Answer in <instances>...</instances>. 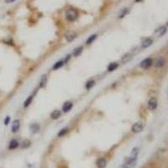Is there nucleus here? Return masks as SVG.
I'll use <instances>...</instances> for the list:
<instances>
[{"instance_id": "obj_20", "label": "nucleus", "mask_w": 168, "mask_h": 168, "mask_svg": "<svg viewBox=\"0 0 168 168\" xmlns=\"http://www.w3.org/2000/svg\"><path fill=\"white\" fill-rule=\"evenodd\" d=\"M94 86H95V81L93 79H90L85 83V88L87 90H90L92 89Z\"/></svg>"}, {"instance_id": "obj_16", "label": "nucleus", "mask_w": 168, "mask_h": 168, "mask_svg": "<svg viewBox=\"0 0 168 168\" xmlns=\"http://www.w3.org/2000/svg\"><path fill=\"white\" fill-rule=\"evenodd\" d=\"M153 44V40L151 38H146V40H144L142 43H141V47L142 48H148L149 46Z\"/></svg>"}, {"instance_id": "obj_14", "label": "nucleus", "mask_w": 168, "mask_h": 168, "mask_svg": "<svg viewBox=\"0 0 168 168\" xmlns=\"http://www.w3.org/2000/svg\"><path fill=\"white\" fill-rule=\"evenodd\" d=\"M20 146V143H19V141H18L17 140H10V142H9V144H8V149L9 150H15V149H17L18 147Z\"/></svg>"}, {"instance_id": "obj_21", "label": "nucleus", "mask_w": 168, "mask_h": 168, "mask_svg": "<svg viewBox=\"0 0 168 168\" xmlns=\"http://www.w3.org/2000/svg\"><path fill=\"white\" fill-rule=\"evenodd\" d=\"M33 99H34V95H30V96L25 99V101L24 102V108L29 107L31 104V103L33 102Z\"/></svg>"}, {"instance_id": "obj_7", "label": "nucleus", "mask_w": 168, "mask_h": 168, "mask_svg": "<svg viewBox=\"0 0 168 168\" xmlns=\"http://www.w3.org/2000/svg\"><path fill=\"white\" fill-rule=\"evenodd\" d=\"M73 108V103L70 102V101H67L66 103H63V106H62V112L63 113H68L71 108Z\"/></svg>"}, {"instance_id": "obj_6", "label": "nucleus", "mask_w": 168, "mask_h": 168, "mask_svg": "<svg viewBox=\"0 0 168 168\" xmlns=\"http://www.w3.org/2000/svg\"><path fill=\"white\" fill-rule=\"evenodd\" d=\"M20 121L19 119H15L13 121L12 126H11V130L13 133H17L20 130Z\"/></svg>"}, {"instance_id": "obj_11", "label": "nucleus", "mask_w": 168, "mask_h": 168, "mask_svg": "<svg viewBox=\"0 0 168 168\" xmlns=\"http://www.w3.org/2000/svg\"><path fill=\"white\" fill-rule=\"evenodd\" d=\"M30 129L33 134H37V133L40 132V125L38 123H34L32 124H30Z\"/></svg>"}, {"instance_id": "obj_25", "label": "nucleus", "mask_w": 168, "mask_h": 168, "mask_svg": "<svg viewBox=\"0 0 168 168\" xmlns=\"http://www.w3.org/2000/svg\"><path fill=\"white\" fill-rule=\"evenodd\" d=\"M46 83H47V78L46 76H43L41 79H40V88H45V86H46Z\"/></svg>"}, {"instance_id": "obj_1", "label": "nucleus", "mask_w": 168, "mask_h": 168, "mask_svg": "<svg viewBox=\"0 0 168 168\" xmlns=\"http://www.w3.org/2000/svg\"><path fill=\"white\" fill-rule=\"evenodd\" d=\"M78 18V13L76 9H73V8H69L66 11V19L70 21V22H73L75 20H76V19Z\"/></svg>"}, {"instance_id": "obj_19", "label": "nucleus", "mask_w": 168, "mask_h": 168, "mask_svg": "<svg viewBox=\"0 0 168 168\" xmlns=\"http://www.w3.org/2000/svg\"><path fill=\"white\" fill-rule=\"evenodd\" d=\"M64 64H65L64 60H60V61H56L55 64L53 65L52 69L53 70H58V69H60L61 67H62L63 66H64Z\"/></svg>"}, {"instance_id": "obj_17", "label": "nucleus", "mask_w": 168, "mask_h": 168, "mask_svg": "<svg viewBox=\"0 0 168 168\" xmlns=\"http://www.w3.org/2000/svg\"><path fill=\"white\" fill-rule=\"evenodd\" d=\"M164 65H165V59L162 56H160L159 58H157V60L156 61V63H155L156 67H158V68L162 67Z\"/></svg>"}, {"instance_id": "obj_12", "label": "nucleus", "mask_w": 168, "mask_h": 168, "mask_svg": "<svg viewBox=\"0 0 168 168\" xmlns=\"http://www.w3.org/2000/svg\"><path fill=\"white\" fill-rule=\"evenodd\" d=\"M155 33H156V35L158 36V37H161L162 35H164L166 33V26L159 27L157 30H156Z\"/></svg>"}, {"instance_id": "obj_30", "label": "nucleus", "mask_w": 168, "mask_h": 168, "mask_svg": "<svg viewBox=\"0 0 168 168\" xmlns=\"http://www.w3.org/2000/svg\"><path fill=\"white\" fill-rule=\"evenodd\" d=\"M142 0H135V2H137V3H139V2H141Z\"/></svg>"}, {"instance_id": "obj_10", "label": "nucleus", "mask_w": 168, "mask_h": 168, "mask_svg": "<svg viewBox=\"0 0 168 168\" xmlns=\"http://www.w3.org/2000/svg\"><path fill=\"white\" fill-rule=\"evenodd\" d=\"M133 59V56L130 53H126L124 56H122L121 58V63L122 64H127Z\"/></svg>"}, {"instance_id": "obj_3", "label": "nucleus", "mask_w": 168, "mask_h": 168, "mask_svg": "<svg viewBox=\"0 0 168 168\" xmlns=\"http://www.w3.org/2000/svg\"><path fill=\"white\" fill-rule=\"evenodd\" d=\"M153 64V60L152 58L148 57L144 59V60L140 63V66L142 68V69H148L149 67H151Z\"/></svg>"}, {"instance_id": "obj_29", "label": "nucleus", "mask_w": 168, "mask_h": 168, "mask_svg": "<svg viewBox=\"0 0 168 168\" xmlns=\"http://www.w3.org/2000/svg\"><path fill=\"white\" fill-rule=\"evenodd\" d=\"M15 0H5V3H13V2H15Z\"/></svg>"}, {"instance_id": "obj_8", "label": "nucleus", "mask_w": 168, "mask_h": 168, "mask_svg": "<svg viewBox=\"0 0 168 168\" xmlns=\"http://www.w3.org/2000/svg\"><path fill=\"white\" fill-rule=\"evenodd\" d=\"M96 166L98 168H105L107 166V161L105 158L103 157H100L98 158L97 161H96Z\"/></svg>"}, {"instance_id": "obj_13", "label": "nucleus", "mask_w": 168, "mask_h": 168, "mask_svg": "<svg viewBox=\"0 0 168 168\" xmlns=\"http://www.w3.org/2000/svg\"><path fill=\"white\" fill-rule=\"evenodd\" d=\"M119 66V62H111L108 64V67H107V70L108 71H109V72H112V71H114L115 70L118 69V67Z\"/></svg>"}, {"instance_id": "obj_4", "label": "nucleus", "mask_w": 168, "mask_h": 168, "mask_svg": "<svg viewBox=\"0 0 168 168\" xmlns=\"http://www.w3.org/2000/svg\"><path fill=\"white\" fill-rule=\"evenodd\" d=\"M144 129V124L141 123V122H136L135 123L132 127H131V130H132L133 133H140L141 131Z\"/></svg>"}, {"instance_id": "obj_27", "label": "nucleus", "mask_w": 168, "mask_h": 168, "mask_svg": "<svg viewBox=\"0 0 168 168\" xmlns=\"http://www.w3.org/2000/svg\"><path fill=\"white\" fill-rule=\"evenodd\" d=\"M139 152H140L139 147H135V148H133L132 151H131V156H132V157H138Z\"/></svg>"}, {"instance_id": "obj_5", "label": "nucleus", "mask_w": 168, "mask_h": 168, "mask_svg": "<svg viewBox=\"0 0 168 168\" xmlns=\"http://www.w3.org/2000/svg\"><path fill=\"white\" fill-rule=\"evenodd\" d=\"M158 106V102H157V99L156 98H150V100L148 101V103H147V108L149 110L151 111H153L156 109V108Z\"/></svg>"}, {"instance_id": "obj_23", "label": "nucleus", "mask_w": 168, "mask_h": 168, "mask_svg": "<svg viewBox=\"0 0 168 168\" xmlns=\"http://www.w3.org/2000/svg\"><path fill=\"white\" fill-rule=\"evenodd\" d=\"M97 36H98L97 34H94V35H90L89 37L88 38V40H86V44H87V45H91V44H93L94 40L97 39Z\"/></svg>"}, {"instance_id": "obj_26", "label": "nucleus", "mask_w": 168, "mask_h": 168, "mask_svg": "<svg viewBox=\"0 0 168 168\" xmlns=\"http://www.w3.org/2000/svg\"><path fill=\"white\" fill-rule=\"evenodd\" d=\"M128 13H129V8H124V9H122V10L120 11L119 15V19H122V18L125 17L126 15H128Z\"/></svg>"}, {"instance_id": "obj_31", "label": "nucleus", "mask_w": 168, "mask_h": 168, "mask_svg": "<svg viewBox=\"0 0 168 168\" xmlns=\"http://www.w3.org/2000/svg\"><path fill=\"white\" fill-rule=\"evenodd\" d=\"M166 25L168 26V21H167V23H166Z\"/></svg>"}, {"instance_id": "obj_9", "label": "nucleus", "mask_w": 168, "mask_h": 168, "mask_svg": "<svg viewBox=\"0 0 168 168\" xmlns=\"http://www.w3.org/2000/svg\"><path fill=\"white\" fill-rule=\"evenodd\" d=\"M76 38V34L73 31H71V32H68L65 35V39L66 40L67 42H71Z\"/></svg>"}, {"instance_id": "obj_28", "label": "nucleus", "mask_w": 168, "mask_h": 168, "mask_svg": "<svg viewBox=\"0 0 168 168\" xmlns=\"http://www.w3.org/2000/svg\"><path fill=\"white\" fill-rule=\"evenodd\" d=\"M9 122H10V117L9 116H7L5 118V119H4V124L8 125V124H9Z\"/></svg>"}, {"instance_id": "obj_15", "label": "nucleus", "mask_w": 168, "mask_h": 168, "mask_svg": "<svg viewBox=\"0 0 168 168\" xmlns=\"http://www.w3.org/2000/svg\"><path fill=\"white\" fill-rule=\"evenodd\" d=\"M50 116H51V118L54 120L58 119L61 116V110H59V109H55V110L51 113Z\"/></svg>"}, {"instance_id": "obj_18", "label": "nucleus", "mask_w": 168, "mask_h": 168, "mask_svg": "<svg viewBox=\"0 0 168 168\" xmlns=\"http://www.w3.org/2000/svg\"><path fill=\"white\" fill-rule=\"evenodd\" d=\"M83 47L81 46V45H80V46L74 49L73 53H72V56H75V57H78L81 54V52H83Z\"/></svg>"}, {"instance_id": "obj_2", "label": "nucleus", "mask_w": 168, "mask_h": 168, "mask_svg": "<svg viewBox=\"0 0 168 168\" xmlns=\"http://www.w3.org/2000/svg\"><path fill=\"white\" fill-rule=\"evenodd\" d=\"M136 161H137V157H128L125 160V162L122 165L121 168H134L136 165Z\"/></svg>"}, {"instance_id": "obj_24", "label": "nucleus", "mask_w": 168, "mask_h": 168, "mask_svg": "<svg viewBox=\"0 0 168 168\" xmlns=\"http://www.w3.org/2000/svg\"><path fill=\"white\" fill-rule=\"evenodd\" d=\"M68 131H69V129L66 128H66H63L58 132L57 136H58V137H63L65 135H66L68 133Z\"/></svg>"}, {"instance_id": "obj_22", "label": "nucleus", "mask_w": 168, "mask_h": 168, "mask_svg": "<svg viewBox=\"0 0 168 168\" xmlns=\"http://www.w3.org/2000/svg\"><path fill=\"white\" fill-rule=\"evenodd\" d=\"M31 141L28 139H25V140H23V142L21 144V148L22 149H28L29 147H30L31 146Z\"/></svg>"}]
</instances>
